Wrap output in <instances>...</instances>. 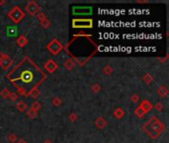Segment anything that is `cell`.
Returning <instances> with one entry per match:
<instances>
[{
	"mask_svg": "<svg viewBox=\"0 0 169 143\" xmlns=\"http://www.w3.org/2000/svg\"><path fill=\"white\" fill-rule=\"evenodd\" d=\"M8 139H9V141H10V142H15V141H16V139H17V136L15 135V134H10Z\"/></svg>",
	"mask_w": 169,
	"mask_h": 143,
	"instance_id": "cell-21",
	"label": "cell"
},
{
	"mask_svg": "<svg viewBox=\"0 0 169 143\" xmlns=\"http://www.w3.org/2000/svg\"><path fill=\"white\" fill-rule=\"evenodd\" d=\"M16 143H27V141H25L24 139H20V140H18Z\"/></svg>",
	"mask_w": 169,
	"mask_h": 143,
	"instance_id": "cell-27",
	"label": "cell"
},
{
	"mask_svg": "<svg viewBox=\"0 0 169 143\" xmlns=\"http://www.w3.org/2000/svg\"><path fill=\"white\" fill-rule=\"evenodd\" d=\"M16 107L20 111H25L28 106H27V104L25 102H23V101H19V102L16 104Z\"/></svg>",
	"mask_w": 169,
	"mask_h": 143,
	"instance_id": "cell-11",
	"label": "cell"
},
{
	"mask_svg": "<svg viewBox=\"0 0 169 143\" xmlns=\"http://www.w3.org/2000/svg\"><path fill=\"white\" fill-rule=\"evenodd\" d=\"M64 67L68 69V70H71V69L74 67V63L72 62V60H67V61L64 63Z\"/></svg>",
	"mask_w": 169,
	"mask_h": 143,
	"instance_id": "cell-13",
	"label": "cell"
},
{
	"mask_svg": "<svg viewBox=\"0 0 169 143\" xmlns=\"http://www.w3.org/2000/svg\"><path fill=\"white\" fill-rule=\"evenodd\" d=\"M111 72H112V69L109 67V66H107L106 68H104V73L107 74H111Z\"/></svg>",
	"mask_w": 169,
	"mask_h": 143,
	"instance_id": "cell-22",
	"label": "cell"
},
{
	"mask_svg": "<svg viewBox=\"0 0 169 143\" xmlns=\"http://www.w3.org/2000/svg\"><path fill=\"white\" fill-rule=\"evenodd\" d=\"M9 18L13 21L15 24H18L24 18V12L19 7H14L9 12Z\"/></svg>",
	"mask_w": 169,
	"mask_h": 143,
	"instance_id": "cell-2",
	"label": "cell"
},
{
	"mask_svg": "<svg viewBox=\"0 0 169 143\" xmlns=\"http://www.w3.org/2000/svg\"><path fill=\"white\" fill-rule=\"evenodd\" d=\"M39 9H40L39 8V5L35 1H30L26 6L27 12H28L30 15H32V16H35V14H37Z\"/></svg>",
	"mask_w": 169,
	"mask_h": 143,
	"instance_id": "cell-4",
	"label": "cell"
},
{
	"mask_svg": "<svg viewBox=\"0 0 169 143\" xmlns=\"http://www.w3.org/2000/svg\"><path fill=\"white\" fill-rule=\"evenodd\" d=\"M1 95H2V97H4V98H7V97H9L11 95V94L10 92H9L7 89H4V91H1Z\"/></svg>",
	"mask_w": 169,
	"mask_h": 143,
	"instance_id": "cell-17",
	"label": "cell"
},
{
	"mask_svg": "<svg viewBox=\"0 0 169 143\" xmlns=\"http://www.w3.org/2000/svg\"><path fill=\"white\" fill-rule=\"evenodd\" d=\"M11 64H12V60L9 58L8 56L0 55V66H1L4 70H7V69L11 66Z\"/></svg>",
	"mask_w": 169,
	"mask_h": 143,
	"instance_id": "cell-5",
	"label": "cell"
},
{
	"mask_svg": "<svg viewBox=\"0 0 169 143\" xmlns=\"http://www.w3.org/2000/svg\"><path fill=\"white\" fill-rule=\"evenodd\" d=\"M95 124H96V126H97L98 128L102 129V128H104V127L106 126L107 122H106V120H105V119H104L103 117H99V118L96 119V122H95Z\"/></svg>",
	"mask_w": 169,
	"mask_h": 143,
	"instance_id": "cell-9",
	"label": "cell"
},
{
	"mask_svg": "<svg viewBox=\"0 0 169 143\" xmlns=\"http://www.w3.org/2000/svg\"><path fill=\"white\" fill-rule=\"evenodd\" d=\"M135 114L138 116H139V117H141V116H144V114H145V113H144V110L141 109V107L138 106V108L135 109Z\"/></svg>",
	"mask_w": 169,
	"mask_h": 143,
	"instance_id": "cell-15",
	"label": "cell"
},
{
	"mask_svg": "<svg viewBox=\"0 0 169 143\" xmlns=\"http://www.w3.org/2000/svg\"><path fill=\"white\" fill-rule=\"evenodd\" d=\"M76 118H77V116H76L75 114H71V115H70V119H71V120H72V121H73V120H75Z\"/></svg>",
	"mask_w": 169,
	"mask_h": 143,
	"instance_id": "cell-25",
	"label": "cell"
},
{
	"mask_svg": "<svg viewBox=\"0 0 169 143\" xmlns=\"http://www.w3.org/2000/svg\"><path fill=\"white\" fill-rule=\"evenodd\" d=\"M92 89H93L94 91H100V86H99V85H94V86H93V88H92Z\"/></svg>",
	"mask_w": 169,
	"mask_h": 143,
	"instance_id": "cell-24",
	"label": "cell"
},
{
	"mask_svg": "<svg viewBox=\"0 0 169 143\" xmlns=\"http://www.w3.org/2000/svg\"><path fill=\"white\" fill-rule=\"evenodd\" d=\"M28 115L30 116L31 118H35L36 116H37V111H35V110H30V111H28Z\"/></svg>",
	"mask_w": 169,
	"mask_h": 143,
	"instance_id": "cell-19",
	"label": "cell"
},
{
	"mask_svg": "<svg viewBox=\"0 0 169 143\" xmlns=\"http://www.w3.org/2000/svg\"><path fill=\"white\" fill-rule=\"evenodd\" d=\"M157 94H158L160 97H166L168 94V89L166 86H159L158 89H157Z\"/></svg>",
	"mask_w": 169,
	"mask_h": 143,
	"instance_id": "cell-7",
	"label": "cell"
},
{
	"mask_svg": "<svg viewBox=\"0 0 169 143\" xmlns=\"http://www.w3.org/2000/svg\"><path fill=\"white\" fill-rule=\"evenodd\" d=\"M155 108H156L157 110H158V111H160V110H161V109L163 108V105H162V104H161V103H160V102H158V103H157V104H156Z\"/></svg>",
	"mask_w": 169,
	"mask_h": 143,
	"instance_id": "cell-23",
	"label": "cell"
},
{
	"mask_svg": "<svg viewBox=\"0 0 169 143\" xmlns=\"http://www.w3.org/2000/svg\"><path fill=\"white\" fill-rule=\"evenodd\" d=\"M73 12H75V13H77V14H80V13H90V12H91V9L89 10L88 8H82V9H80L79 7H77L75 10H73Z\"/></svg>",
	"mask_w": 169,
	"mask_h": 143,
	"instance_id": "cell-12",
	"label": "cell"
},
{
	"mask_svg": "<svg viewBox=\"0 0 169 143\" xmlns=\"http://www.w3.org/2000/svg\"><path fill=\"white\" fill-rule=\"evenodd\" d=\"M56 67H58V66H56V64L52 61V60H50V61H47V64L44 65V68H46V70L47 72H50V73H52V72L56 69Z\"/></svg>",
	"mask_w": 169,
	"mask_h": 143,
	"instance_id": "cell-6",
	"label": "cell"
},
{
	"mask_svg": "<svg viewBox=\"0 0 169 143\" xmlns=\"http://www.w3.org/2000/svg\"><path fill=\"white\" fill-rule=\"evenodd\" d=\"M49 51L53 55H58V54L62 50V45L59 43L58 40H53L49 44Z\"/></svg>",
	"mask_w": 169,
	"mask_h": 143,
	"instance_id": "cell-3",
	"label": "cell"
},
{
	"mask_svg": "<svg viewBox=\"0 0 169 143\" xmlns=\"http://www.w3.org/2000/svg\"><path fill=\"white\" fill-rule=\"evenodd\" d=\"M44 143H52V141H50V140H47V141L44 142Z\"/></svg>",
	"mask_w": 169,
	"mask_h": 143,
	"instance_id": "cell-28",
	"label": "cell"
},
{
	"mask_svg": "<svg viewBox=\"0 0 169 143\" xmlns=\"http://www.w3.org/2000/svg\"><path fill=\"white\" fill-rule=\"evenodd\" d=\"M124 114H125L124 110H123V109H121V108H118V109L114 112V115H115L117 118H121L122 116H124Z\"/></svg>",
	"mask_w": 169,
	"mask_h": 143,
	"instance_id": "cell-14",
	"label": "cell"
},
{
	"mask_svg": "<svg viewBox=\"0 0 169 143\" xmlns=\"http://www.w3.org/2000/svg\"><path fill=\"white\" fill-rule=\"evenodd\" d=\"M76 23H80L79 25L75 27H91V21L90 20H75Z\"/></svg>",
	"mask_w": 169,
	"mask_h": 143,
	"instance_id": "cell-10",
	"label": "cell"
},
{
	"mask_svg": "<svg viewBox=\"0 0 169 143\" xmlns=\"http://www.w3.org/2000/svg\"><path fill=\"white\" fill-rule=\"evenodd\" d=\"M133 101H138V97H136L135 94H133Z\"/></svg>",
	"mask_w": 169,
	"mask_h": 143,
	"instance_id": "cell-26",
	"label": "cell"
},
{
	"mask_svg": "<svg viewBox=\"0 0 169 143\" xmlns=\"http://www.w3.org/2000/svg\"><path fill=\"white\" fill-rule=\"evenodd\" d=\"M40 107H41L40 103H39V102H35V103L32 105V110H35V111H37V110L40 108Z\"/></svg>",
	"mask_w": 169,
	"mask_h": 143,
	"instance_id": "cell-20",
	"label": "cell"
},
{
	"mask_svg": "<svg viewBox=\"0 0 169 143\" xmlns=\"http://www.w3.org/2000/svg\"><path fill=\"white\" fill-rule=\"evenodd\" d=\"M26 43H27V40L25 39V37H24V36H22V37L20 38V40H18V44H19L21 47H23Z\"/></svg>",
	"mask_w": 169,
	"mask_h": 143,
	"instance_id": "cell-16",
	"label": "cell"
},
{
	"mask_svg": "<svg viewBox=\"0 0 169 143\" xmlns=\"http://www.w3.org/2000/svg\"><path fill=\"white\" fill-rule=\"evenodd\" d=\"M139 106L141 107V109L144 110V113L148 112V111H149V110L151 109V107H152V105L150 104V102H149V101H147V100L144 101V102H142Z\"/></svg>",
	"mask_w": 169,
	"mask_h": 143,
	"instance_id": "cell-8",
	"label": "cell"
},
{
	"mask_svg": "<svg viewBox=\"0 0 169 143\" xmlns=\"http://www.w3.org/2000/svg\"><path fill=\"white\" fill-rule=\"evenodd\" d=\"M164 129H165L164 125H163L162 122L159 121V119H157V117H155V116H152L146 123L144 124V132L152 139L157 138Z\"/></svg>",
	"mask_w": 169,
	"mask_h": 143,
	"instance_id": "cell-1",
	"label": "cell"
},
{
	"mask_svg": "<svg viewBox=\"0 0 169 143\" xmlns=\"http://www.w3.org/2000/svg\"><path fill=\"white\" fill-rule=\"evenodd\" d=\"M60 102H61V101H60V100H59L58 97H55L52 100V104H53V105H55V106H58L59 104H60Z\"/></svg>",
	"mask_w": 169,
	"mask_h": 143,
	"instance_id": "cell-18",
	"label": "cell"
}]
</instances>
